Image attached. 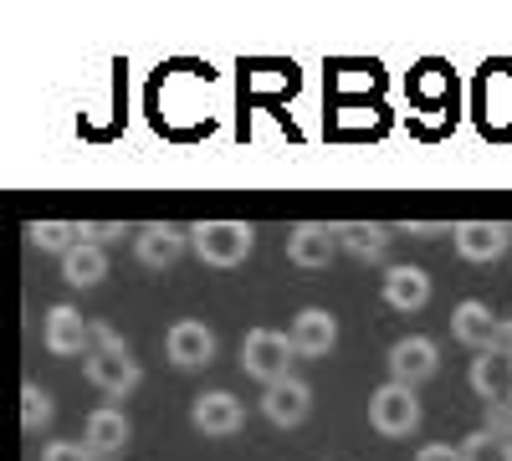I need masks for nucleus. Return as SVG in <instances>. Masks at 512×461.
<instances>
[{
    "label": "nucleus",
    "instance_id": "6",
    "mask_svg": "<svg viewBox=\"0 0 512 461\" xmlns=\"http://www.w3.org/2000/svg\"><path fill=\"white\" fill-rule=\"evenodd\" d=\"M41 339H47V354H57V359H88V349H93V323L82 318L72 303H57V308H47Z\"/></svg>",
    "mask_w": 512,
    "mask_h": 461
},
{
    "label": "nucleus",
    "instance_id": "3",
    "mask_svg": "<svg viewBox=\"0 0 512 461\" xmlns=\"http://www.w3.org/2000/svg\"><path fill=\"white\" fill-rule=\"evenodd\" d=\"M292 359H297V349L287 339V328H251L246 339H241V369L262 390L292 380Z\"/></svg>",
    "mask_w": 512,
    "mask_h": 461
},
{
    "label": "nucleus",
    "instance_id": "18",
    "mask_svg": "<svg viewBox=\"0 0 512 461\" xmlns=\"http://www.w3.org/2000/svg\"><path fill=\"white\" fill-rule=\"evenodd\" d=\"M62 277H67V287H77V292L103 287V282H108V251H103V246H88V241H77L67 257H62Z\"/></svg>",
    "mask_w": 512,
    "mask_h": 461
},
{
    "label": "nucleus",
    "instance_id": "25",
    "mask_svg": "<svg viewBox=\"0 0 512 461\" xmlns=\"http://www.w3.org/2000/svg\"><path fill=\"white\" fill-rule=\"evenodd\" d=\"M482 431L512 441V405H487V426H482Z\"/></svg>",
    "mask_w": 512,
    "mask_h": 461
},
{
    "label": "nucleus",
    "instance_id": "2",
    "mask_svg": "<svg viewBox=\"0 0 512 461\" xmlns=\"http://www.w3.org/2000/svg\"><path fill=\"white\" fill-rule=\"evenodd\" d=\"M190 251L205 267L231 272V267H241L256 251V231L246 221H195L190 226Z\"/></svg>",
    "mask_w": 512,
    "mask_h": 461
},
{
    "label": "nucleus",
    "instance_id": "14",
    "mask_svg": "<svg viewBox=\"0 0 512 461\" xmlns=\"http://www.w3.org/2000/svg\"><path fill=\"white\" fill-rule=\"evenodd\" d=\"M308 410H313V390L297 380H282V385H267L262 390V415L272 426H282V431H292V426H303L308 421Z\"/></svg>",
    "mask_w": 512,
    "mask_h": 461
},
{
    "label": "nucleus",
    "instance_id": "8",
    "mask_svg": "<svg viewBox=\"0 0 512 461\" xmlns=\"http://www.w3.org/2000/svg\"><path fill=\"white\" fill-rule=\"evenodd\" d=\"M164 359L169 369H205L210 359H216V333H210L200 318H180L175 328L164 333Z\"/></svg>",
    "mask_w": 512,
    "mask_h": 461
},
{
    "label": "nucleus",
    "instance_id": "27",
    "mask_svg": "<svg viewBox=\"0 0 512 461\" xmlns=\"http://www.w3.org/2000/svg\"><path fill=\"white\" fill-rule=\"evenodd\" d=\"M441 231H446L441 221H410V226H405V236H420V241H425V236H431V241H436Z\"/></svg>",
    "mask_w": 512,
    "mask_h": 461
},
{
    "label": "nucleus",
    "instance_id": "16",
    "mask_svg": "<svg viewBox=\"0 0 512 461\" xmlns=\"http://www.w3.org/2000/svg\"><path fill=\"white\" fill-rule=\"evenodd\" d=\"M82 446H88L98 461H113L128 446V415L118 405H98L88 415V431H82Z\"/></svg>",
    "mask_w": 512,
    "mask_h": 461
},
{
    "label": "nucleus",
    "instance_id": "21",
    "mask_svg": "<svg viewBox=\"0 0 512 461\" xmlns=\"http://www.w3.org/2000/svg\"><path fill=\"white\" fill-rule=\"evenodd\" d=\"M461 461H512V441H502L492 431H472L461 441Z\"/></svg>",
    "mask_w": 512,
    "mask_h": 461
},
{
    "label": "nucleus",
    "instance_id": "17",
    "mask_svg": "<svg viewBox=\"0 0 512 461\" xmlns=\"http://www.w3.org/2000/svg\"><path fill=\"white\" fill-rule=\"evenodd\" d=\"M472 390L487 405H512V354H477L472 359Z\"/></svg>",
    "mask_w": 512,
    "mask_h": 461
},
{
    "label": "nucleus",
    "instance_id": "4",
    "mask_svg": "<svg viewBox=\"0 0 512 461\" xmlns=\"http://www.w3.org/2000/svg\"><path fill=\"white\" fill-rule=\"evenodd\" d=\"M369 426H374L379 436H390V441L415 436V426H420V395H415L410 385L384 380V385L369 395Z\"/></svg>",
    "mask_w": 512,
    "mask_h": 461
},
{
    "label": "nucleus",
    "instance_id": "7",
    "mask_svg": "<svg viewBox=\"0 0 512 461\" xmlns=\"http://www.w3.org/2000/svg\"><path fill=\"white\" fill-rule=\"evenodd\" d=\"M338 251H344L338 246V226H323V221H297L287 236V262L303 272H328Z\"/></svg>",
    "mask_w": 512,
    "mask_h": 461
},
{
    "label": "nucleus",
    "instance_id": "9",
    "mask_svg": "<svg viewBox=\"0 0 512 461\" xmlns=\"http://www.w3.org/2000/svg\"><path fill=\"white\" fill-rule=\"evenodd\" d=\"M451 246H456L461 262L487 267V262H497V257L512 251V231L497 226V221H461V226H451Z\"/></svg>",
    "mask_w": 512,
    "mask_h": 461
},
{
    "label": "nucleus",
    "instance_id": "20",
    "mask_svg": "<svg viewBox=\"0 0 512 461\" xmlns=\"http://www.w3.org/2000/svg\"><path fill=\"white\" fill-rule=\"evenodd\" d=\"M26 236H31L36 251H57V257H67L77 246V226H67V221H31Z\"/></svg>",
    "mask_w": 512,
    "mask_h": 461
},
{
    "label": "nucleus",
    "instance_id": "11",
    "mask_svg": "<svg viewBox=\"0 0 512 461\" xmlns=\"http://www.w3.org/2000/svg\"><path fill=\"white\" fill-rule=\"evenodd\" d=\"M190 421H195L200 436L226 441V436H236V431L246 426V405H241L231 390H205V395H195V405H190Z\"/></svg>",
    "mask_w": 512,
    "mask_h": 461
},
{
    "label": "nucleus",
    "instance_id": "23",
    "mask_svg": "<svg viewBox=\"0 0 512 461\" xmlns=\"http://www.w3.org/2000/svg\"><path fill=\"white\" fill-rule=\"evenodd\" d=\"M128 236V226L123 221H77V241H88V246H113V241H123Z\"/></svg>",
    "mask_w": 512,
    "mask_h": 461
},
{
    "label": "nucleus",
    "instance_id": "24",
    "mask_svg": "<svg viewBox=\"0 0 512 461\" xmlns=\"http://www.w3.org/2000/svg\"><path fill=\"white\" fill-rule=\"evenodd\" d=\"M41 461H98L82 441H47V451H41Z\"/></svg>",
    "mask_w": 512,
    "mask_h": 461
},
{
    "label": "nucleus",
    "instance_id": "1",
    "mask_svg": "<svg viewBox=\"0 0 512 461\" xmlns=\"http://www.w3.org/2000/svg\"><path fill=\"white\" fill-rule=\"evenodd\" d=\"M82 374H88V385L103 390L108 400H128L139 390V364L128 354L123 333L113 323H93V349L82 359Z\"/></svg>",
    "mask_w": 512,
    "mask_h": 461
},
{
    "label": "nucleus",
    "instance_id": "19",
    "mask_svg": "<svg viewBox=\"0 0 512 461\" xmlns=\"http://www.w3.org/2000/svg\"><path fill=\"white\" fill-rule=\"evenodd\" d=\"M338 246L349 251L359 262H384V251H390V231L374 226V221H344L338 226Z\"/></svg>",
    "mask_w": 512,
    "mask_h": 461
},
{
    "label": "nucleus",
    "instance_id": "22",
    "mask_svg": "<svg viewBox=\"0 0 512 461\" xmlns=\"http://www.w3.org/2000/svg\"><path fill=\"white\" fill-rule=\"evenodd\" d=\"M21 426L26 431H47L52 426V395L41 385H21Z\"/></svg>",
    "mask_w": 512,
    "mask_h": 461
},
{
    "label": "nucleus",
    "instance_id": "12",
    "mask_svg": "<svg viewBox=\"0 0 512 461\" xmlns=\"http://www.w3.org/2000/svg\"><path fill=\"white\" fill-rule=\"evenodd\" d=\"M287 339H292L297 359H328L338 344V318L328 308H303V313H292Z\"/></svg>",
    "mask_w": 512,
    "mask_h": 461
},
{
    "label": "nucleus",
    "instance_id": "10",
    "mask_svg": "<svg viewBox=\"0 0 512 461\" xmlns=\"http://www.w3.org/2000/svg\"><path fill=\"white\" fill-rule=\"evenodd\" d=\"M436 369H441V349L431 339H420V333H405V339L390 349V380L395 385L420 390V385L436 380Z\"/></svg>",
    "mask_w": 512,
    "mask_h": 461
},
{
    "label": "nucleus",
    "instance_id": "15",
    "mask_svg": "<svg viewBox=\"0 0 512 461\" xmlns=\"http://www.w3.org/2000/svg\"><path fill=\"white\" fill-rule=\"evenodd\" d=\"M134 257H139V267H149V272L175 267V262L185 257V231H180V226H164V221H149V226L134 236Z\"/></svg>",
    "mask_w": 512,
    "mask_h": 461
},
{
    "label": "nucleus",
    "instance_id": "5",
    "mask_svg": "<svg viewBox=\"0 0 512 461\" xmlns=\"http://www.w3.org/2000/svg\"><path fill=\"white\" fill-rule=\"evenodd\" d=\"M451 333L477 354H512V323L492 318L487 303H456L451 308Z\"/></svg>",
    "mask_w": 512,
    "mask_h": 461
},
{
    "label": "nucleus",
    "instance_id": "26",
    "mask_svg": "<svg viewBox=\"0 0 512 461\" xmlns=\"http://www.w3.org/2000/svg\"><path fill=\"white\" fill-rule=\"evenodd\" d=\"M415 461H461V446H446V441H431V446H420Z\"/></svg>",
    "mask_w": 512,
    "mask_h": 461
},
{
    "label": "nucleus",
    "instance_id": "13",
    "mask_svg": "<svg viewBox=\"0 0 512 461\" xmlns=\"http://www.w3.org/2000/svg\"><path fill=\"white\" fill-rule=\"evenodd\" d=\"M384 303H390L395 313H420L425 303H431V272L425 267H415V262H395L390 272H384Z\"/></svg>",
    "mask_w": 512,
    "mask_h": 461
}]
</instances>
